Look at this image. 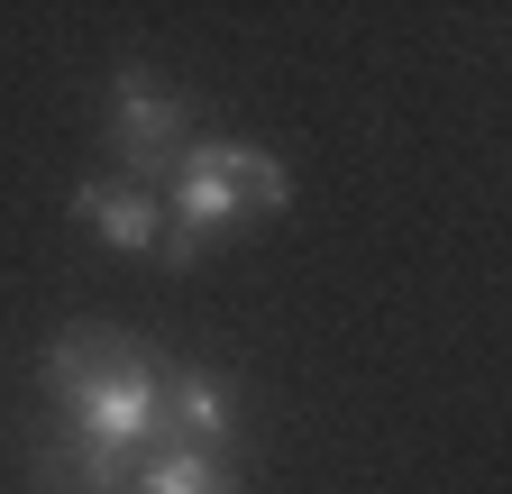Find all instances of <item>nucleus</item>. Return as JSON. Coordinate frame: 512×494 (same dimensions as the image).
Masks as SVG:
<instances>
[{
  "instance_id": "obj_5",
  "label": "nucleus",
  "mask_w": 512,
  "mask_h": 494,
  "mask_svg": "<svg viewBox=\"0 0 512 494\" xmlns=\"http://www.w3.org/2000/svg\"><path fill=\"white\" fill-rule=\"evenodd\" d=\"M74 220H92L119 257H156L165 247V202L138 183H74Z\"/></svg>"
},
{
  "instance_id": "obj_7",
  "label": "nucleus",
  "mask_w": 512,
  "mask_h": 494,
  "mask_svg": "<svg viewBox=\"0 0 512 494\" xmlns=\"http://www.w3.org/2000/svg\"><path fill=\"white\" fill-rule=\"evenodd\" d=\"M220 174H229L238 211H284V202H293V174H284L266 147H247V138H220Z\"/></svg>"
},
{
  "instance_id": "obj_6",
  "label": "nucleus",
  "mask_w": 512,
  "mask_h": 494,
  "mask_svg": "<svg viewBox=\"0 0 512 494\" xmlns=\"http://www.w3.org/2000/svg\"><path fill=\"white\" fill-rule=\"evenodd\" d=\"M128 494H238V476L202 449H183V440H156L138 467H128Z\"/></svg>"
},
{
  "instance_id": "obj_1",
  "label": "nucleus",
  "mask_w": 512,
  "mask_h": 494,
  "mask_svg": "<svg viewBox=\"0 0 512 494\" xmlns=\"http://www.w3.org/2000/svg\"><path fill=\"white\" fill-rule=\"evenodd\" d=\"M46 394L64 421V440L37 449L46 494H128V467L165 440V366L83 321L46 348Z\"/></svg>"
},
{
  "instance_id": "obj_2",
  "label": "nucleus",
  "mask_w": 512,
  "mask_h": 494,
  "mask_svg": "<svg viewBox=\"0 0 512 494\" xmlns=\"http://www.w3.org/2000/svg\"><path fill=\"white\" fill-rule=\"evenodd\" d=\"M110 138H119V183H138V193H156V183H174L192 129H183V101L147 74V65H119V119H110Z\"/></svg>"
},
{
  "instance_id": "obj_3",
  "label": "nucleus",
  "mask_w": 512,
  "mask_h": 494,
  "mask_svg": "<svg viewBox=\"0 0 512 494\" xmlns=\"http://www.w3.org/2000/svg\"><path fill=\"white\" fill-rule=\"evenodd\" d=\"M165 193H174V211H165V247H156L165 266H192L211 229H238V220H247L238 193H229V174H220V138H192Z\"/></svg>"
},
{
  "instance_id": "obj_4",
  "label": "nucleus",
  "mask_w": 512,
  "mask_h": 494,
  "mask_svg": "<svg viewBox=\"0 0 512 494\" xmlns=\"http://www.w3.org/2000/svg\"><path fill=\"white\" fill-rule=\"evenodd\" d=\"M238 430V385L229 376H202V366H165V440L220 458Z\"/></svg>"
}]
</instances>
